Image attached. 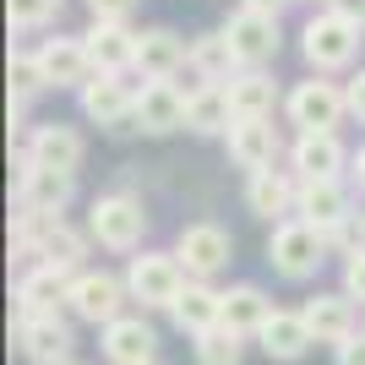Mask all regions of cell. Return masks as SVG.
Wrapping results in <instances>:
<instances>
[{"label": "cell", "mask_w": 365, "mask_h": 365, "mask_svg": "<svg viewBox=\"0 0 365 365\" xmlns=\"http://www.w3.org/2000/svg\"><path fill=\"white\" fill-rule=\"evenodd\" d=\"M267 262H273L278 278H289V284H305V278H317V267L327 262V235H322L311 218H278L273 240H267Z\"/></svg>", "instance_id": "1"}, {"label": "cell", "mask_w": 365, "mask_h": 365, "mask_svg": "<svg viewBox=\"0 0 365 365\" xmlns=\"http://www.w3.org/2000/svg\"><path fill=\"white\" fill-rule=\"evenodd\" d=\"M185 284H191V273H185V262L175 251H142L125 267V289H131V300L142 311H169V305L180 300Z\"/></svg>", "instance_id": "2"}, {"label": "cell", "mask_w": 365, "mask_h": 365, "mask_svg": "<svg viewBox=\"0 0 365 365\" xmlns=\"http://www.w3.org/2000/svg\"><path fill=\"white\" fill-rule=\"evenodd\" d=\"M300 49L317 71H338V66H349L354 55H360V22L344 16L338 6H322L300 28Z\"/></svg>", "instance_id": "3"}, {"label": "cell", "mask_w": 365, "mask_h": 365, "mask_svg": "<svg viewBox=\"0 0 365 365\" xmlns=\"http://www.w3.org/2000/svg\"><path fill=\"white\" fill-rule=\"evenodd\" d=\"M88 235L104 251H137L142 235H148V213H142L137 197H125V191H109V197L93 202L88 213Z\"/></svg>", "instance_id": "4"}, {"label": "cell", "mask_w": 365, "mask_h": 365, "mask_svg": "<svg viewBox=\"0 0 365 365\" xmlns=\"http://www.w3.org/2000/svg\"><path fill=\"white\" fill-rule=\"evenodd\" d=\"M82 115L93 125H109V131H125L131 115H137V82L125 71H93V82H82Z\"/></svg>", "instance_id": "5"}, {"label": "cell", "mask_w": 365, "mask_h": 365, "mask_svg": "<svg viewBox=\"0 0 365 365\" xmlns=\"http://www.w3.org/2000/svg\"><path fill=\"white\" fill-rule=\"evenodd\" d=\"M11 338H16V349L28 354L33 365H61V360H71V349H76L71 322L55 317V311H38V317H11Z\"/></svg>", "instance_id": "6"}, {"label": "cell", "mask_w": 365, "mask_h": 365, "mask_svg": "<svg viewBox=\"0 0 365 365\" xmlns=\"http://www.w3.org/2000/svg\"><path fill=\"white\" fill-rule=\"evenodd\" d=\"M125 300H131V289H125V278H115V273H76L71 294H66L71 317L88 322V327H109L115 317H125L120 311Z\"/></svg>", "instance_id": "7"}, {"label": "cell", "mask_w": 365, "mask_h": 365, "mask_svg": "<svg viewBox=\"0 0 365 365\" xmlns=\"http://www.w3.org/2000/svg\"><path fill=\"white\" fill-rule=\"evenodd\" d=\"M284 109H289V120L300 131H338V120L349 115V88H338L327 76H311V82H300L289 93Z\"/></svg>", "instance_id": "8"}, {"label": "cell", "mask_w": 365, "mask_h": 365, "mask_svg": "<svg viewBox=\"0 0 365 365\" xmlns=\"http://www.w3.org/2000/svg\"><path fill=\"white\" fill-rule=\"evenodd\" d=\"M175 257L185 262L191 278H207V284H213L229 262H235V240H229V229H218V224H185L180 240H175Z\"/></svg>", "instance_id": "9"}, {"label": "cell", "mask_w": 365, "mask_h": 365, "mask_svg": "<svg viewBox=\"0 0 365 365\" xmlns=\"http://www.w3.org/2000/svg\"><path fill=\"white\" fill-rule=\"evenodd\" d=\"M224 38H229V49H235L240 66H267L278 55V16L240 6V11L224 22Z\"/></svg>", "instance_id": "10"}, {"label": "cell", "mask_w": 365, "mask_h": 365, "mask_svg": "<svg viewBox=\"0 0 365 365\" xmlns=\"http://www.w3.org/2000/svg\"><path fill=\"white\" fill-rule=\"evenodd\" d=\"M185 98H191V93H180L175 82H142L131 125L148 131V137H169V131H180V125H185Z\"/></svg>", "instance_id": "11"}, {"label": "cell", "mask_w": 365, "mask_h": 365, "mask_svg": "<svg viewBox=\"0 0 365 365\" xmlns=\"http://www.w3.org/2000/svg\"><path fill=\"white\" fill-rule=\"evenodd\" d=\"M98 344H104L109 365H148V360H158V333H153L148 317H115L104 333H98Z\"/></svg>", "instance_id": "12"}, {"label": "cell", "mask_w": 365, "mask_h": 365, "mask_svg": "<svg viewBox=\"0 0 365 365\" xmlns=\"http://www.w3.org/2000/svg\"><path fill=\"white\" fill-rule=\"evenodd\" d=\"M229 158L245 169V175H257V169H273L278 164V125L267 120V115H257V120H235L229 125Z\"/></svg>", "instance_id": "13"}, {"label": "cell", "mask_w": 365, "mask_h": 365, "mask_svg": "<svg viewBox=\"0 0 365 365\" xmlns=\"http://www.w3.org/2000/svg\"><path fill=\"white\" fill-rule=\"evenodd\" d=\"M294 213L311 218L317 229L349 224V218H354V191L344 185V175H333V180H300V202H294Z\"/></svg>", "instance_id": "14"}, {"label": "cell", "mask_w": 365, "mask_h": 365, "mask_svg": "<svg viewBox=\"0 0 365 365\" xmlns=\"http://www.w3.org/2000/svg\"><path fill=\"white\" fill-rule=\"evenodd\" d=\"M185 55H191V44H180L175 28H142L137 33V66L131 71H142V82H175Z\"/></svg>", "instance_id": "15"}, {"label": "cell", "mask_w": 365, "mask_h": 365, "mask_svg": "<svg viewBox=\"0 0 365 365\" xmlns=\"http://www.w3.org/2000/svg\"><path fill=\"white\" fill-rule=\"evenodd\" d=\"M71 267H55V262H38L16 278V317H38V311H55V305L71 294Z\"/></svg>", "instance_id": "16"}, {"label": "cell", "mask_w": 365, "mask_h": 365, "mask_svg": "<svg viewBox=\"0 0 365 365\" xmlns=\"http://www.w3.org/2000/svg\"><path fill=\"white\" fill-rule=\"evenodd\" d=\"M289 158H294V175H300V180H333V175H344V164H349L338 131H300Z\"/></svg>", "instance_id": "17"}, {"label": "cell", "mask_w": 365, "mask_h": 365, "mask_svg": "<svg viewBox=\"0 0 365 365\" xmlns=\"http://www.w3.org/2000/svg\"><path fill=\"white\" fill-rule=\"evenodd\" d=\"M33 55H38V66H44L49 88H82V82H93V71H98L82 38H44Z\"/></svg>", "instance_id": "18"}, {"label": "cell", "mask_w": 365, "mask_h": 365, "mask_svg": "<svg viewBox=\"0 0 365 365\" xmlns=\"http://www.w3.org/2000/svg\"><path fill=\"white\" fill-rule=\"evenodd\" d=\"M262 354L267 360H305V349L317 344V333H311V322H305V311H273V317L262 322V333H257Z\"/></svg>", "instance_id": "19"}, {"label": "cell", "mask_w": 365, "mask_h": 365, "mask_svg": "<svg viewBox=\"0 0 365 365\" xmlns=\"http://www.w3.org/2000/svg\"><path fill=\"white\" fill-rule=\"evenodd\" d=\"M22 148H28V158L38 169H66V175H76L82 158H88V142H82V131H71V125H38Z\"/></svg>", "instance_id": "20"}, {"label": "cell", "mask_w": 365, "mask_h": 365, "mask_svg": "<svg viewBox=\"0 0 365 365\" xmlns=\"http://www.w3.org/2000/svg\"><path fill=\"white\" fill-rule=\"evenodd\" d=\"M169 317H175V327H180V333H207V327H218V322H224V289H213V284H207V278H191V284H185L180 289V300L169 305Z\"/></svg>", "instance_id": "21"}, {"label": "cell", "mask_w": 365, "mask_h": 365, "mask_svg": "<svg viewBox=\"0 0 365 365\" xmlns=\"http://www.w3.org/2000/svg\"><path fill=\"white\" fill-rule=\"evenodd\" d=\"M82 44H88L98 71H131V66H137V33L125 28V22H98V16H93V28L82 33Z\"/></svg>", "instance_id": "22"}, {"label": "cell", "mask_w": 365, "mask_h": 365, "mask_svg": "<svg viewBox=\"0 0 365 365\" xmlns=\"http://www.w3.org/2000/svg\"><path fill=\"white\" fill-rule=\"evenodd\" d=\"M300 202V180H289L284 169H257L245 180V207L257 218H289Z\"/></svg>", "instance_id": "23"}, {"label": "cell", "mask_w": 365, "mask_h": 365, "mask_svg": "<svg viewBox=\"0 0 365 365\" xmlns=\"http://www.w3.org/2000/svg\"><path fill=\"white\" fill-rule=\"evenodd\" d=\"M185 125H191L197 137H229L235 104H229L224 82H202V88H191V98H185Z\"/></svg>", "instance_id": "24"}, {"label": "cell", "mask_w": 365, "mask_h": 365, "mask_svg": "<svg viewBox=\"0 0 365 365\" xmlns=\"http://www.w3.org/2000/svg\"><path fill=\"white\" fill-rule=\"evenodd\" d=\"M305 322H311V333H317V344H344V338H354V300L344 289L338 294H311L305 300Z\"/></svg>", "instance_id": "25"}, {"label": "cell", "mask_w": 365, "mask_h": 365, "mask_svg": "<svg viewBox=\"0 0 365 365\" xmlns=\"http://www.w3.org/2000/svg\"><path fill=\"white\" fill-rule=\"evenodd\" d=\"M224 88H229V104H235V120L273 115V104H278V88H273V76L262 71V66H240Z\"/></svg>", "instance_id": "26"}, {"label": "cell", "mask_w": 365, "mask_h": 365, "mask_svg": "<svg viewBox=\"0 0 365 365\" xmlns=\"http://www.w3.org/2000/svg\"><path fill=\"white\" fill-rule=\"evenodd\" d=\"M267 317H273V300H267L257 284H229V289H224V327H229V333L257 338Z\"/></svg>", "instance_id": "27"}, {"label": "cell", "mask_w": 365, "mask_h": 365, "mask_svg": "<svg viewBox=\"0 0 365 365\" xmlns=\"http://www.w3.org/2000/svg\"><path fill=\"white\" fill-rule=\"evenodd\" d=\"M185 66H191V76H197V88H202V82H229L240 61H235V49H229L224 33H202V38H191Z\"/></svg>", "instance_id": "28"}, {"label": "cell", "mask_w": 365, "mask_h": 365, "mask_svg": "<svg viewBox=\"0 0 365 365\" xmlns=\"http://www.w3.org/2000/svg\"><path fill=\"white\" fill-rule=\"evenodd\" d=\"M82 257H88V235L82 229H71L66 218H55V224L44 229V240H38V262H55V267H82Z\"/></svg>", "instance_id": "29"}, {"label": "cell", "mask_w": 365, "mask_h": 365, "mask_svg": "<svg viewBox=\"0 0 365 365\" xmlns=\"http://www.w3.org/2000/svg\"><path fill=\"white\" fill-rule=\"evenodd\" d=\"M191 349H197V365H240L245 338H240V333H229L224 322H218V327H207V333L191 338Z\"/></svg>", "instance_id": "30"}, {"label": "cell", "mask_w": 365, "mask_h": 365, "mask_svg": "<svg viewBox=\"0 0 365 365\" xmlns=\"http://www.w3.org/2000/svg\"><path fill=\"white\" fill-rule=\"evenodd\" d=\"M44 88H49V76L38 66V55L11 49V98H33V93H44Z\"/></svg>", "instance_id": "31"}, {"label": "cell", "mask_w": 365, "mask_h": 365, "mask_svg": "<svg viewBox=\"0 0 365 365\" xmlns=\"http://www.w3.org/2000/svg\"><path fill=\"white\" fill-rule=\"evenodd\" d=\"M11 28H49L61 16V0H6Z\"/></svg>", "instance_id": "32"}, {"label": "cell", "mask_w": 365, "mask_h": 365, "mask_svg": "<svg viewBox=\"0 0 365 365\" xmlns=\"http://www.w3.org/2000/svg\"><path fill=\"white\" fill-rule=\"evenodd\" d=\"M344 294H349V300H365V245L344 257Z\"/></svg>", "instance_id": "33"}, {"label": "cell", "mask_w": 365, "mask_h": 365, "mask_svg": "<svg viewBox=\"0 0 365 365\" xmlns=\"http://www.w3.org/2000/svg\"><path fill=\"white\" fill-rule=\"evenodd\" d=\"M137 6H142V0H88V11L98 16V22H125Z\"/></svg>", "instance_id": "34"}, {"label": "cell", "mask_w": 365, "mask_h": 365, "mask_svg": "<svg viewBox=\"0 0 365 365\" xmlns=\"http://www.w3.org/2000/svg\"><path fill=\"white\" fill-rule=\"evenodd\" d=\"M333 365H365V333L344 338V344L333 349Z\"/></svg>", "instance_id": "35"}, {"label": "cell", "mask_w": 365, "mask_h": 365, "mask_svg": "<svg viewBox=\"0 0 365 365\" xmlns=\"http://www.w3.org/2000/svg\"><path fill=\"white\" fill-rule=\"evenodd\" d=\"M349 115H354V120L365 125V71H360V76L349 82Z\"/></svg>", "instance_id": "36"}, {"label": "cell", "mask_w": 365, "mask_h": 365, "mask_svg": "<svg viewBox=\"0 0 365 365\" xmlns=\"http://www.w3.org/2000/svg\"><path fill=\"white\" fill-rule=\"evenodd\" d=\"M333 6H338V11H344V16H354V22H360V28H365V0H333Z\"/></svg>", "instance_id": "37"}, {"label": "cell", "mask_w": 365, "mask_h": 365, "mask_svg": "<svg viewBox=\"0 0 365 365\" xmlns=\"http://www.w3.org/2000/svg\"><path fill=\"white\" fill-rule=\"evenodd\" d=\"M240 6H251V11H273V16H278L284 6H289V0H240Z\"/></svg>", "instance_id": "38"}, {"label": "cell", "mask_w": 365, "mask_h": 365, "mask_svg": "<svg viewBox=\"0 0 365 365\" xmlns=\"http://www.w3.org/2000/svg\"><path fill=\"white\" fill-rule=\"evenodd\" d=\"M354 180H360V191H365V148L354 153Z\"/></svg>", "instance_id": "39"}, {"label": "cell", "mask_w": 365, "mask_h": 365, "mask_svg": "<svg viewBox=\"0 0 365 365\" xmlns=\"http://www.w3.org/2000/svg\"><path fill=\"white\" fill-rule=\"evenodd\" d=\"M61 365H82V360H61Z\"/></svg>", "instance_id": "40"}, {"label": "cell", "mask_w": 365, "mask_h": 365, "mask_svg": "<svg viewBox=\"0 0 365 365\" xmlns=\"http://www.w3.org/2000/svg\"><path fill=\"white\" fill-rule=\"evenodd\" d=\"M148 365H164V360H148Z\"/></svg>", "instance_id": "41"}, {"label": "cell", "mask_w": 365, "mask_h": 365, "mask_svg": "<svg viewBox=\"0 0 365 365\" xmlns=\"http://www.w3.org/2000/svg\"><path fill=\"white\" fill-rule=\"evenodd\" d=\"M322 6H333V0H322Z\"/></svg>", "instance_id": "42"}]
</instances>
